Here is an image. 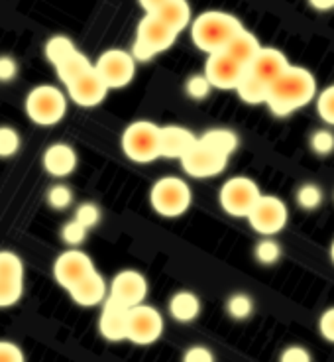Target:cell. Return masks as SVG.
<instances>
[{
  "label": "cell",
  "instance_id": "cell-2",
  "mask_svg": "<svg viewBox=\"0 0 334 362\" xmlns=\"http://www.w3.org/2000/svg\"><path fill=\"white\" fill-rule=\"evenodd\" d=\"M242 22L222 10H207L191 22V40L205 54L222 52L242 30Z\"/></svg>",
  "mask_w": 334,
  "mask_h": 362
},
{
  "label": "cell",
  "instance_id": "cell-46",
  "mask_svg": "<svg viewBox=\"0 0 334 362\" xmlns=\"http://www.w3.org/2000/svg\"><path fill=\"white\" fill-rule=\"evenodd\" d=\"M330 260H333L334 264V240H333V245H330Z\"/></svg>",
  "mask_w": 334,
  "mask_h": 362
},
{
  "label": "cell",
  "instance_id": "cell-12",
  "mask_svg": "<svg viewBox=\"0 0 334 362\" xmlns=\"http://www.w3.org/2000/svg\"><path fill=\"white\" fill-rule=\"evenodd\" d=\"M24 293V264L12 250H0V309L16 305Z\"/></svg>",
  "mask_w": 334,
  "mask_h": 362
},
{
  "label": "cell",
  "instance_id": "cell-45",
  "mask_svg": "<svg viewBox=\"0 0 334 362\" xmlns=\"http://www.w3.org/2000/svg\"><path fill=\"white\" fill-rule=\"evenodd\" d=\"M309 4L315 10H321V12L334 8V0H309Z\"/></svg>",
  "mask_w": 334,
  "mask_h": 362
},
{
  "label": "cell",
  "instance_id": "cell-23",
  "mask_svg": "<svg viewBox=\"0 0 334 362\" xmlns=\"http://www.w3.org/2000/svg\"><path fill=\"white\" fill-rule=\"evenodd\" d=\"M154 14L177 36L191 24V8L187 0H167Z\"/></svg>",
  "mask_w": 334,
  "mask_h": 362
},
{
  "label": "cell",
  "instance_id": "cell-3",
  "mask_svg": "<svg viewBox=\"0 0 334 362\" xmlns=\"http://www.w3.org/2000/svg\"><path fill=\"white\" fill-rule=\"evenodd\" d=\"M28 118L37 127H54L67 112V97L55 85H37L28 93L24 103Z\"/></svg>",
  "mask_w": 334,
  "mask_h": 362
},
{
  "label": "cell",
  "instance_id": "cell-5",
  "mask_svg": "<svg viewBox=\"0 0 334 362\" xmlns=\"http://www.w3.org/2000/svg\"><path fill=\"white\" fill-rule=\"evenodd\" d=\"M177 34L163 24L155 14H145L136 30V40L132 45V57L136 62H150L152 57L169 49L175 44Z\"/></svg>",
  "mask_w": 334,
  "mask_h": 362
},
{
  "label": "cell",
  "instance_id": "cell-25",
  "mask_svg": "<svg viewBox=\"0 0 334 362\" xmlns=\"http://www.w3.org/2000/svg\"><path fill=\"white\" fill-rule=\"evenodd\" d=\"M234 90L238 93V97L244 100V103H248V105H266L268 85L260 81L258 77H254L250 71H246L242 75V79L236 85Z\"/></svg>",
  "mask_w": 334,
  "mask_h": 362
},
{
  "label": "cell",
  "instance_id": "cell-9",
  "mask_svg": "<svg viewBox=\"0 0 334 362\" xmlns=\"http://www.w3.org/2000/svg\"><path fill=\"white\" fill-rule=\"evenodd\" d=\"M163 333V317L152 305L140 303L128 309L126 341L140 346L155 343Z\"/></svg>",
  "mask_w": 334,
  "mask_h": 362
},
{
  "label": "cell",
  "instance_id": "cell-7",
  "mask_svg": "<svg viewBox=\"0 0 334 362\" xmlns=\"http://www.w3.org/2000/svg\"><path fill=\"white\" fill-rule=\"evenodd\" d=\"M260 197H262V191L258 187V183L246 175H238V177H230L225 181V185L218 193V201H220V207L225 209V213H228L230 217L240 218L248 217V213L252 211Z\"/></svg>",
  "mask_w": 334,
  "mask_h": 362
},
{
  "label": "cell",
  "instance_id": "cell-32",
  "mask_svg": "<svg viewBox=\"0 0 334 362\" xmlns=\"http://www.w3.org/2000/svg\"><path fill=\"white\" fill-rule=\"evenodd\" d=\"M210 83L205 77V73H201V75H191L187 83H185V93H187V97L193 100H203L207 99L208 95H210Z\"/></svg>",
  "mask_w": 334,
  "mask_h": 362
},
{
  "label": "cell",
  "instance_id": "cell-8",
  "mask_svg": "<svg viewBox=\"0 0 334 362\" xmlns=\"http://www.w3.org/2000/svg\"><path fill=\"white\" fill-rule=\"evenodd\" d=\"M246 218H248L250 226L258 235L273 236L287 226L290 211H287V205L280 197L262 195L260 199L256 201V205H254Z\"/></svg>",
  "mask_w": 334,
  "mask_h": 362
},
{
  "label": "cell",
  "instance_id": "cell-34",
  "mask_svg": "<svg viewBox=\"0 0 334 362\" xmlns=\"http://www.w3.org/2000/svg\"><path fill=\"white\" fill-rule=\"evenodd\" d=\"M316 110H318V117L323 118L326 124L334 127V85L326 87L316 97Z\"/></svg>",
  "mask_w": 334,
  "mask_h": 362
},
{
  "label": "cell",
  "instance_id": "cell-28",
  "mask_svg": "<svg viewBox=\"0 0 334 362\" xmlns=\"http://www.w3.org/2000/svg\"><path fill=\"white\" fill-rule=\"evenodd\" d=\"M77 52V47L73 44L69 37L65 36H55L52 37L47 45H45V57L52 62L54 65H59L65 62L67 57H71Z\"/></svg>",
  "mask_w": 334,
  "mask_h": 362
},
{
  "label": "cell",
  "instance_id": "cell-36",
  "mask_svg": "<svg viewBox=\"0 0 334 362\" xmlns=\"http://www.w3.org/2000/svg\"><path fill=\"white\" fill-rule=\"evenodd\" d=\"M311 148L316 156H330L334 152V134L330 130H315L311 136Z\"/></svg>",
  "mask_w": 334,
  "mask_h": 362
},
{
  "label": "cell",
  "instance_id": "cell-11",
  "mask_svg": "<svg viewBox=\"0 0 334 362\" xmlns=\"http://www.w3.org/2000/svg\"><path fill=\"white\" fill-rule=\"evenodd\" d=\"M95 69L109 89H122L136 75V59L124 49H107L99 55Z\"/></svg>",
  "mask_w": 334,
  "mask_h": 362
},
{
  "label": "cell",
  "instance_id": "cell-33",
  "mask_svg": "<svg viewBox=\"0 0 334 362\" xmlns=\"http://www.w3.org/2000/svg\"><path fill=\"white\" fill-rule=\"evenodd\" d=\"M47 203L55 211H64L73 203V191L65 183H55L54 187L47 191Z\"/></svg>",
  "mask_w": 334,
  "mask_h": 362
},
{
  "label": "cell",
  "instance_id": "cell-39",
  "mask_svg": "<svg viewBox=\"0 0 334 362\" xmlns=\"http://www.w3.org/2000/svg\"><path fill=\"white\" fill-rule=\"evenodd\" d=\"M0 362H26V356L16 343L0 341Z\"/></svg>",
  "mask_w": 334,
  "mask_h": 362
},
{
  "label": "cell",
  "instance_id": "cell-1",
  "mask_svg": "<svg viewBox=\"0 0 334 362\" xmlns=\"http://www.w3.org/2000/svg\"><path fill=\"white\" fill-rule=\"evenodd\" d=\"M315 97V75L305 67L290 65L287 71L268 85L266 105L275 117H290L299 109L307 107L309 103H313Z\"/></svg>",
  "mask_w": 334,
  "mask_h": 362
},
{
  "label": "cell",
  "instance_id": "cell-21",
  "mask_svg": "<svg viewBox=\"0 0 334 362\" xmlns=\"http://www.w3.org/2000/svg\"><path fill=\"white\" fill-rule=\"evenodd\" d=\"M77 162H79V156L73 150L69 144H64V142H57V144H52L44 152V158H42V163H44V170L49 175L54 177H67L75 172L77 168Z\"/></svg>",
  "mask_w": 334,
  "mask_h": 362
},
{
  "label": "cell",
  "instance_id": "cell-18",
  "mask_svg": "<svg viewBox=\"0 0 334 362\" xmlns=\"http://www.w3.org/2000/svg\"><path fill=\"white\" fill-rule=\"evenodd\" d=\"M126 323H128V308L120 305L112 298H107L102 301V311L99 319L100 335L107 341L118 343L126 341Z\"/></svg>",
  "mask_w": 334,
  "mask_h": 362
},
{
  "label": "cell",
  "instance_id": "cell-24",
  "mask_svg": "<svg viewBox=\"0 0 334 362\" xmlns=\"http://www.w3.org/2000/svg\"><path fill=\"white\" fill-rule=\"evenodd\" d=\"M201 313V299L193 291H177L169 299V315L177 323H191L195 321Z\"/></svg>",
  "mask_w": 334,
  "mask_h": 362
},
{
  "label": "cell",
  "instance_id": "cell-37",
  "mask_svg": "<svg viewBox=\"0 0 334 362\" xmlns=\"http://www.w3.org/2000/svg\"><path fill=\"white\" fill-rule=\"evenodd\" d=\"M75 221L83 225L87 230H90L93 226L99 225L100 221V209L95 203H81L77 211H75Z\"/></svg>",
  "mask_w": 334,
  "mask_h": 362
},
{
  "label": "cell",
  "instance_id": "cell-20",
  "mask_svg": "<svg viewBox=\"0 0 334 362\" xmlns=\"http://www.w3.org/2000/svg\"><path fill=\"white\" fill-rule=\"evenodd\" d=\"M69 296L81 308H97V305H102V301L109 298V286L99 272L93 270L89 276H85L79 284L73 286Z\"/></svg>",
  "mask_w": 334,
  "mask_h": 362
},
{
  "label": "cell",
  "instance_id": "cell-4",
  "mask_svg": "<svg viewBox=\"0 0 334 362\" xmlns=\"http://www.w3.org/2000/svg\"><path fill=\"white\" fill-rule=\"evenodd\" d=\"M193 203L189 183L181 177H162L152 185L150 191V205L157 215L167 218H177L189 211Z\"/></svg>",
  "mask_w": 334,
  "mask_h": 362
},
{
  "label": "cell",
  "instance_id": "cell-16",
  "mask_svg": "<svg viewBox=\"0 0 334 362\" xmlns=\"http://www.w3.org/2000/svg\"><path fill=\"white\" fill-rule=\"evenodd\" d=\"M65 89H67L69 99L75 105L83 107V109H93V107L100 105L102 100L107 99V95H109L110 90L105 85V81L100 79V75L95 69V65L90 67L89 71L83 73L81 77H77L75 81L69 83Z\"/></svg>",
  "mask_w": 334,
  "mask_h": 362
},
{
  "label": "cell",
  "instance_id": "cell-29",
  "mask_svg": "<svg viewBox=\"0 0 334 362\" xmlns=\"http://www.w3.org/2000/svg\"><path fill=\"white\" fill-rule=\"evenodd\" d=\"M226 311L228 315L236 319V321H244L248 317L252 315L254 311V301L248 293H234L230 296L226 301Z\"/></svg>",
  "mask_w": 334,
  "mask_h": 362
},
{
  "label": "cell",
  "instance_id": "cell-38",
  "mask_svg": "<svg viewBox=\"0 0 334 362\" xmlns=\"http://www.w3.org/2000/svg\"><path fill=\"white\" fill-rule=\"evenodd\" d=\"M87 228L83 225H79L75 218H71L69 223H65L64 226H61V238H64L65 245H69L71 248H77V246L81 245L83 240L87 238Z\"/></svg>",
  "mask_w": 334,
  "mask_h": 362
},
{
  "label": "cell",
  "instance_id": "cell-14",
  "mask_svg": "<svg viewBox=\"0 0 334 362\" xmlns=\"http://www.w3.org/2000/svg\"><path fill=\"white\" fill-rule=\"evenodd\" d=\"M148 296V280L142 272L122 270L112 278L109 286V298L118 301L124 308H136L144 303Z\"/></svg>",
  "mask_w": 334,
  "mask_h": 362
},
{
  "label": "cell",
  "instance_id": "cell-17",
  "mask_svg": "<svg viewBox=\"0 0 334 362\" xmlns=\"http://www.w3.org/2000/svg\"><path fill=\"white\" fill-rule=\"evenodd\" d=\"M290 65L291 64L287 62V57L283 55V52L275 49V47H262L246 71L252 73L254 77H258L266 85H271L280 75L287 71Z\"/></svg>",
  "mask_w": 334,
  "mask_h": 362
},
{
  "label": "cell",
  "instance_id": "cell-19",
  "mask_svg": "<svg viewBox=\"0 0 334 362\" xmlns=\"http://www.w3.org/2000/svg\"><path fill=\"white\" fill-rule=\"evenodd\" d=\"M197 136L179 124L160 127V158L181 160L191 146L195 144Z\"/></svg>",
  "mask_w": 334,
  "mask_h": 362
},
{
  "label": "cell",
  "instance_id": "cell-41",
  "mask_svg": "<svg viewBox=\"0 0 334 362\" xmlns=\"http://www.w3.org/2000/svg\"><path fill=\"white\" fill-rule=\"evenodd\" d=\"M18 75V64L10 55H0V83L12 81Z\"/></svg>",
  "mask_w": 334,
  "mask_h": 362
},
{
  "label": "cell",
  "instance_id": "cell-13",
  "mask_svg": "<svg viewBox=\"0 0 334 362\" xmlns=\"http://www.w3.org/2000/svg\"><path fill=\"white\" fill-rule=\"evenodd\" d=\"M93 270H97V268L90 260V256L79 248L65 250L55 258L54 262V278L65 291L71 290L75 284H79Z\"/></svg>",
  "mask_w": 334,
  "mask_h": 362
},
{
  "label": "cell",
  "instance_id": "cell-43",
  "mask_svg": "<svg viewBox=\"0 0 334 362\" xmlns=\"http://www.w3.org/2000/svg\"><path fill=\"white\" fill-rule=\"evenodd\" d=\"M318 331L328 343H334V308H328L318 319Z\"/></svg>",
  "mask_w": 334,
  "mask_h": 362
},
{
  "label": "cell",
  "instance_id": "cell-6",
  "mask_svg": "<svg viewBox=\"0 0 334 362\" xmlns=\"http://www.w3.org/2000/svg\"><path fill=\"white\" fill-rule=\"evenodd\" d=\"M122 152L136 163H152L160 158V127L152 120H136L122 132Z\"/></svg>",
  "mask_w": 334,
  "mask_h": 362
},
{
  "label": "cell",
  "instance_id": "cell-27",
  "mask_svg": "<svg viewBox=\"0 0 334 362\" xmlns=\"http://www.w3.org/2000/svg\"><path fill=\"white\" fill-rule=\"evenodd\" d=\"M93 64L89 62V57L87 55H83L79 49L71 55V57H67L65 62H61L59 65H55V69H57V77H59V81L64 83L65 87L73 83L77 77H81L83 73L89 71Z\"/></svg>",
  "mask_w": 334,
  "mask_h": 362
},
{
  "label": "cell",
  "instance_id": "cell-35",
  "mask_svg": "<svg viewBox=\"0 0 334 362\" xmlns=\"http://www.w3.org/2000/svg\"><path fill=\"white\" fill-rule=\"evenodd\" d=\"M20 150V134L12 127H0V158H10Z\"/></svg>",
  "mask_w": 334,
  "mask_h": 362
},
{
  "label": "cell",
  "instance_id": "cell-40",
  "mask_svg": "<svg viewBox=\"0 0 334 362\" xmlns=\"http://www.w3.org/2000/svg\"><path fill=\"white\" fill-rule=\"evenodd\" d=\"M280 362H313V358H311V353H309L305 346L293 344V346H287L281 353Z\"/></svg>",
  "mask_w": 334,
  "mask_h": 362
},
{
  "label": "cell",
  "instance_id": "cell-15",
  "mask_svg": "<svg viewBox=\"0 0 334 362\" xmlns=\"http://www.w3.org/2000/svg\"><path fill=\"white\" fill-rule=\"evenodd\" d=\"M244 73L246 67L236 64L234 59L228 54H225V52L208 54L207 64H205V77L208 79L213 89H236V85L240 83Z\"/></svg>",
  "mask_w": 334,
  "mask_h": 362
},
{
  "label": "cell",
  "instance_id": "cell-44",
  "mask_svg": "<svg viewBox=\"0 0 334 362\" xmlns=\"http://www.w3.org/2000/svg\"><path fill=\"white\" fill-rule=\"evenodd\" d=\"M140 2V6L144 8L145 14H154L155 10L160 8V6H163L167 0H138Z\"/></svg>",
  "mask_w": 334,
  "mask_h": 362
},
{
  "label": "cell",
  "instance_id": "cell-31",
  "mask_svg": "<svg viewBox=\"0 0 334 362\" xmlns=\"http://www.w3.org/2000/svg\"><path fill=\"white\" fill-rule=\"evenodd\" d=\"M254 254H256V260L258 262L263 264V266H271V264H275L281 258V248L271 236H266V238H262L256 245Z\"/></svg>",
  "mask_w": 334,
  "mask_h": 362
},
{
  "label": "cell",
  "instance_id": "cell-10",
  "mask_svg": "<svg viewBox=\"0 0 334 362\" xmlns=\"http://www.w3.org/2000/svg\"><path fill=\"white\" fill-rule=\"evenodd\" d=\"M226 163H228V156L213 150L210 146L201 142L199 138L181 158V165H183L185 173L191 177H197V180L217 177L218 173L226 170Z\"/></svg>",
  "mask_w": 334,
  "mask_h": 362
},
{
  "label": "cell",
  "instance_id": "cell-26",
  "mask_svg": "<svg viewBox=\"0 0 334 362\" xmlns=\"http://www.w3.org/2000/svg\"><path fill=\"white\" fill-rule=\"evenodd\" d=\"M201 142H205L207 146H210L213 150H217L220 154L230 156L234 154V150L238 148V136L228 130V128H213V130H207L205 134L199 136Z\"/></svg>",
  "mask_w": 334,
  "mask_h": 362
},
{
  "label": "cell",
  "instance_id": "cell-22",
  "mask_svg": "<svg viewBox=\"0 0 334 362\" xmlns=\"http://www.w3.org/2000/svg\"><path fill=\"white\" fill-rule=\"evenodd\" d=\"M260 49H262V44L258 42V37L254 36L252 32H248L246 28H242V30L226 44V47L222 52L230 55L236 64H240L242 67L248 69Z\"/></svg>",
  "mask_w": 334,
  "mask_h": 362
},
{
  "label": "cell",
  "instance_id": "cell-42",
  "mask_svg": "<svg viewBox=\"0 0 334 362\" xmlns=\"http://www.w3.org/2000/svg\"><path fill=\"white\" fill-rule=\"evenodd\" d=\"M183 362H215V354L208 351L207 346H191L183 354Z\"/></svg>",
  "mask_w": 334,
  "mask_h": 362
},
{
  "label": "cell",
  "instance_id": "cell-30",
  "mask_svg": "<svg viewBox=\"0 0 334 362\" xmlns=\"http://www.w3.org/2000/svg\"><path fill=\"white\" fill-rule=\"evenodd\" d=\"M323 189L316 185V183H303L297 191V203L299 207L305 209V211H315L323 205Z\"/></svg>",
  "mask_w": 334,
  "mask_h": 362
}]
</instances>
